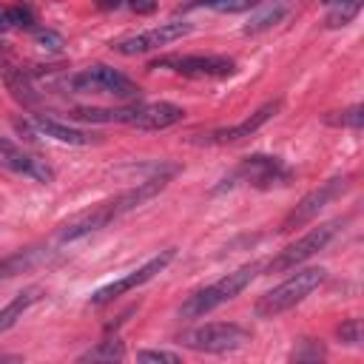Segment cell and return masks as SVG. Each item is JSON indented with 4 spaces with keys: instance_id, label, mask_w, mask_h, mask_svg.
Returning <instances> with one entry per match:
<instances>
[{
    "instance_id": "cell-1",
    "label": "cell",
    "mask_w": 364,
    "mask_h": 364,
    "mask_svg": "<svg viewBox=\"0 0 364 364\" xmlns=\"http://www.w3.org/2000/svg\"><path fill=\"white\" fill-rule=\"evenodd\" d=\"M74 117L82 122H122L139 131H165L185 119V108L173 102H136L122 108H77Z\"/></svg>"
},
{
    "instance_id": "cell-2",
    "label": "cell",
    "mask_w": 364,
    "mask_h": 364,
    "mask_svg": "<svg viewBox=\"0 0 364 364\" xmlns=\"http://www.w3.org/2000/svg\"><path fill=\"white\" fill-rule=\"evenodd\" d=\"M259 270H262V267L253 262V264H242V267H236L233 273H225L219 282H213V284L196 290L193 296H188V299L182 301V307H179V316H182V318H202L205 313L216 310L219 304L236 299V296L256 279Z\"/></svg>"
},
{
    "instance_id": "cell-3",
    "label": "cell",
    "mask_w": 364,
    "mask_h": 364,
    "mask_svg": "<svg viewBox=\"0 0 364 364\" xmlns=\"http://www.w3.org/2000/svg\"><path fill=\"white\" fill-rule=\"evenodd\" d=\"M327 270L324 267H304L296 270L293 276H287L282 284H276L273 290H267L259 301H256V316L259 318H276L282 313H287L290 307H296L299 301H304L321 282H324Z\"/></svg>"
},
{
    "instance_id": "cell-4",
    "label": "cell",
    "mask_w": 364,
    "mask_h": 364,
    "mask_svg": "<svg viewBox=\"0 0 364 364\" xmlns=\"http://www.w3.org/2000/svg\"><path fill=\"white\" fill-rule=\"evenodd\" d=\"M250 341V333L233 321H210L191 327L179 336V344L196 353H233Z\"/></svg>"
},
{
    "instance_id": "cell-5",
    "label": "cell",
    "mask_w": 364,
    "mask_h": 364,
    "mask_svg": "<svg viewBox=\"0 0 364 364\" xmlns=\"http://www.w3.org/2000/svg\"><path fill=\"white\" fill-rule=\"evenodd\" d=\"M68 85L80 94H108L117 100H136L139 85L111 65H88L68 77Z\"/></svg>"
},
{
    "instance_id": "cell-6",
    "label": "cell",
    "mask_w": 364,
    "mask_h": 364,
    "mask_svg": "<svg viewBox=\"0 0 364 364\" xmlns=\"http://www.w3.org/2000/svg\"><path fill=\"white\" fill-rule=\"evenodd\" d=\"M347 188H350V179H347V176H333V179L321 182L318 188L307 191V193L290 208V213L282 219L279 233H290V230H296V228H304V225L313 222L330 202H336L341 193H347Z\"/></svg>"
},
{
    "instance_id": "cell-7",
    "label": "cell",
    "mask_w": 364,
    "mask_h": 364,
    "mask_svg": "<svg viewBox=\"0 0 364 364\" xmlns=\"http://www.w3.org/2000/svg\"><path fill=\"white\" fill-rule=\"evenodd\" d=\"M338 219L336 222H324V225H318V228H313V230H307L304 236H299L296 242H290L284 250H279V256L276 259H270L267 262V273H284V270H296L301 262H307L310 256H316L318 250H324L327 247V242L338 233Z\"/></svg>"
},
{
    "instance_id": "cell-8",
    "label": "cell",
    "mask_w": 364,
    "mask_h": 364,
    "mask_svg": "<svg viewBox=\"0 0 364 364\" xmlns=\"http://www.w3.org/2000/svg\"><path fill=\"white\" fill-rule=\"evenodd\" d=\"M148 68H168V71H176L182 77H230L236 71V63L230 57H222V54H168V57H159L154 60Z\"/></svg>"
},
{
    "instance_id": "cell-9",
    "label": "cell",
    "mask_w": 364,
    "mask_h": 364,
    "mask_svg": "<svg viewBox=\"0 0 364 364\" xmlns=\"http://www.w3.org/2000/svg\"><path fill=\"white\" fill-rule=\"evenodd\" d=\"M193 26L185 23V20H171V23H162L156 28H148V31H139V34H131V37H122L119 43H114V51L125 54V57H134V54H145V51H154L159 46H168L173 40H182L185 34H191Z\"/></svg>"
},
{
    "instance_id": "cell-10",
    "label": "cell",
    "mask_w": 364,
    "mask_h": 364,
    "mask_svg": "<svg viewBox=\"0 0 364 364\" xmlns=\"http://www.w3.org/2000/svg\"><path fill=\"white\" fill-rule=\"evenodd\" d=\"M173 256H176V250L168 247V250H162L159 256L148 259V262H145L142 267H136L134 273H128V276H122V279H117V282H111V284L94 290V293H91V304H108L111 299H117V296H122V293H128V290H134V287L151 282L159 270H165V267L173 262Z\"/></svg>"
},
{
    "instance_id": "cell-11",
    "label": "cell",
    "mask_w": 364,
    "mask_h": 364,
    "mask_svg": "<svg viewBox=\"0 0 364 364\" xmlns=\"http://www.w3.org/2000/svg\"><path fill=\"white\" fill-rule=\"evenodd\" d=\"M114 219H119L117 210H114V202H111V199L97 202V205H91V208L74 213L71 219H65V222L60 225V230H57V239H60L63 245H65V242H77V239H82V236H88V233H94V230L111 225Z\"/></svg>"
},
{
    "instance_id": "cell-12",
    "label": "cell",
    "mask_w": 364,
    "mask_h": 364,
    "mask_svg": "<svg viewBox=\"0 0 364 364\" xmlns=\"http://www.w3.org/2000/svg\"><path fill=\"white\" fill-rule=\"evenodd\" d=\"M230 179L250 182L253 188H270V185H276V182L290 179V171L282 165V159H279V156L253 154V156H247V159L236 168V173H233Z\"/></svg>"
},
{
    "instance_id": "cell-13",
    "label": "cell",
    "mask_w": 364,
    "mask_h": 364,
    "mask_svg": "<svg viewBox=\"0 0 364 364\" xmlns=\"http://www.w3.org/2000/svg\"><path fill=\"white\" fill-rule=\"evenodd\" d=\"M279 108H282V100H270V102H264L262 108H256L250 117H245L242 122H236V125H230V128H219V131H210L208 136H205V142H213V145H228V142H239V139H245V136H250V134H256L267 119H273L276 114H279Z\"/></svg>"
},
{
    "instance_id": "cell-14",
    "label": "cell",
    "mask_w": 364,
    "mask_h": 364,
    "mask_svg": "<svg viewBox=\"0 0 364 364\" xmlns=\"http://www.w3.org/2000/svg\"><path fill=\"white\" fill-rule=\"evenodd\" d=\"M0 159H3L11 171L26 173V176H34L37 182H51V179H54V171H51L43 159L26 154L23 148H17V145H14L11 139H6V136H0Z\"/></svg>"
},
{
    "instance_id": "cell-15",
    "label": "cell",
    "mask_w": 364,
    "mask_h": 364,
    "mask_svg": "<svg viewBox=\"0 0 364 364\" xmlns=\"http://www.w3.org/2000/svg\"><path fill=\"white\" fill-rule=\"evenodd\" d=\"M299 0H262L259 6H256V11L250 14V20L245 23V34H262V31H267V28H273L276 23H282L284 20V14L296 6Z\"/></svg>"
},
{
    "instance_id": "cell-16",
    "label": "cell",
    "mask_w": 364,
    "mask_h": 364,
    "mask_svg": "<svg viewBox=\"0 0 364 364\" xmlns=\"http://www.w3.org/2000/svg\"><path fill=\"white\" fill-rule=\"evenodd\" d=\"M0 68H3V80H6L9 91L14 94V100H20L23 105H34V102H37V91H34V85H31V77H28L17 63H11L9 54L0 57Z\"/></svg>"
},
{
    "instance_id": "cell-17",
    "label": "cell",
    "mask_w": 364,
    "mask_h": 364,
    "mask_svg": "<svg viewBox=\"0 0 364 364\" xmlns=\"http://www.w3.org/2000/svg\"><path fill=\"white\" fill-rule=\"evenodd\" d=\"M34 128L57 142H65V145H94L97 142V134H88V131H80V128H71L65 122H57L51 117H34Z\"/></svg>"
},
{
    "instance_id": "cell-18",
    "label": "cell",
    "mask_w": 364,
    "mask_h": 364,
    "mask_svg": "<svg viewBox=\"0 0 364 364\" xmlns=\"http://www.w3.org/2000/svg\"><path fill=\"white\" fill-rule=\"evenodd\" d=\"M40 293H43V287L40 284H34V287H26L23 293H17L6 307H0V333H6L9 327H14L17 324V318L40 299Z\"/></svg>"
},
{
    "instance_id": "cell-19",
    "label": "cell",
    "mask_w": 364,
    "mask_h": 364,
    "mask_svg": "<svg viewBox=\"0 0 364 364\" xmlns=\"http://www.w3.org/2000/svg\"><path fill=\"white\" fill-rule=\"evenodd\" d=\"M40 259H43V250H37V247L17 250V253H11V256H3V259H0V279H11V276H17V273H23V270H31Z\"/></svg>"
},
{
    "instance_id": "cell-20",
    "label": "cell",
    "mask_w": 364,
    "mask_h": 364,
    "mask_svg": "<svg viewBox=\"0 0 364 364\" xmlns=\"http://www.w3.org/2000/svg\"><path fill=\"white\" fill-rule=\"evenodd\" d=\"M361 3H364V0H338L336 6H330V14H327L324 26H327V28H344V26H350V23L358 17Z\"/></svg>"
},
{
    "instance_id": "cell-21",
    "label": "cell",
    "mask_w": 364,
    "mask_h": 364,
    "mask_svg": "<svg viewBox=\"0 0 364 364\" xmlns=\"http://www.w3.org/2000/svg\"><path fill=\"white\" fill-rule=\"evenodd\" d=\"M122 358H125V347L119 338H105L94 350L80 355V361H122Z\"/></svg>"
},
{
    "instance_id": "cell-22",
    "label": "cell",
    "mask_w": 364,
    "mask_h": 364,
    "mask_svg": "<svg viewBox=\"0 0 364 364\" xmlns=\"http://www.w3.org/2000/svg\"><path fill=\"white\" fill-rule=\"evenodd\" d=\"M262 0H191L185 9H199V6H210L216 11H225V14H239V11H250L256 9Z\"/></svg>"
},
{
    "instance_id": "cell-23",
    "label": "cell",
    "mask_w": 364,
    "mask_h": 364,
    "mask_svg": "<svg viewBox=\"0 0 364 364\" xmlns=\"http://www.w3.org/2000/svg\"><path fill=\"white\" fill-rule=\"evenodd\" d=\"M327 125L361 131V125H364V108H361V105H350V108H344V111H336V114L327 117Z\"/></svg>"
},
{
    "instance_id": "cell-24",
    "label": "cell",
    "mask_w": 364,
    "mask_h": 364,
    "mask_svg": "<svg viewBox=\"0 0 364 364\" xmlns=\"http://www.w3.org/2000/svg\"><path fill=\"white\" fill-rule=\"evenodd\" d=\"M338 338L350 347H361V338H364V327H361V318H347L338 324Z\"/></svg>"
},
{
    "instance_id": "cell-25",
    "label": "cell",
    "mask_w": 364,
    "mask_h": 364,
    "mask_svg": "<svg viewBox=\"0 0 364 364\" xmlns=\"http://www.w3.org/2000/svg\"><path fill=\"white\" fill-rule=\"evenodd\" d=\"M136 361H142V364H179L182 358L171 350H142V353H136Z\"/></svg>"
},
{
    "instance_id": "cell-26",
    "label": "cell",
    "mask_w": 364,
    "mask_h": 364,
    "mask_svg": "<svg viewBox=\"0 0 364 364\" xmlns=\"http://www.w3.org/2000/svg\"><path fill=\"white\" fill-rule=\"evenodd\" d=\"M34 11H31V6H26V3H17V6H11V26L14 28H34Z\"/></svg>"
},
{
    "instance_id": "cell-27",
    "label": "cell",
    "mask_w": 364,
    "mask_h": 364,
    "mask_svg": "<svg viewBox=\"0 0 364 364\" xmlns=\"http://www.w3.org/2000/svg\"><path fill=\"white\" fill-rule=\"evenodd\" d=\"M34 37H37V46L46 48V51H63V46H65L63 34H57V31H51V28H37Z\"/></svg>"
},
{
    "instance_id": "cell-28",
    "label": "cell",
    "mask_w": 364,
    "mask_h": 364,
    "mask_svg": "<svg viewBox=\"0 0 364 364\" xmlns=\"http://www.w3.org/2000/svg\"><path fill=\"white\" fill-rule=\"evenodd\" d=\"M128 6H131L134 11H139V14H148V11L156 9V0H128Z\"/></svg>"
},
{
    "instance_id": "cell-29",
    "label": "cell",
    "mask_w": 364,
    "mask_h": 364,
    "mask_svg": "<svg viewBox=\"0 0 364 364\" xmlns=\"http://www.w3.org/2000/svg\"><path fill=\"white\" fill-rule=\"evenodd\" d=\"M11 26V6H0V31H9Z\"/></svg>"
},
{
    "instance_id": "cell-30",
    "label": "cell",
    "mask_w": 364,
    "mask_h": 364,
    "mask_svg": "<svg viewBox=\"0 0 364 364\" xmlns=\"http://www.w3.org/2000/svg\"><path fill=\"white\" fill-rule=\"evenodd\" d=\"M100 9H119V6H128V0H97Z\"/></svg>"
},
{
    "instance_id": "cell-31",
    "label": "cell",
    "mask_w": 364,
    "mask_h": 364,
    "mask_svg": "<svg viewBox=\"0 0 364 364\" xmlns=\"http://www.w3.org/2000/svg\"><path fill=\"white\" fill-rule=\"evenodd\" d=\"M321 3H324V6H336L338 0H321Z\"/></svg>"
}]
</instances>
